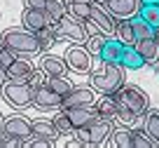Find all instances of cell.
<instances>
[{"label":"cell","mask_w":159,"mask_h":148,"mask_svg":"<svg viewBox=\"0 0 159 148\" xmlns=\"http://www.w3.org/2000/svg\"><path fill=\"white\" fill-rule=\"evenodd\" d=\"M126 82V68L122 64H110L101 61L98 68H91L89 85L96 89V94H115Z\"/></svg>","instance_id":"cell-1"},{"label":"cell","mask_w":159,"mask_h":148,"mask_svg":"<svg viewBox=\"0 0 159 148\" xmlns=\"http://www.w3.org/2000/svg\"><path fill=\"white\" fill-rule=\"evenodd\" d=\"M115 101H117V111H129L138 118H143L150 111V94L138 85L124 82L115 92Z\"/></svg>","instance_id":"cell-2"},{"label":"cell","mask_w":159,"mask_h":148,"mask_svg":"<svg viewBox=\"0 0 159 148\" xmlns=\"http://www.w3.org/2000/svg\"><path fill=\"white\" fill-rule=\"evenodd\" d=\"M5 47H10L14 54L19 57H35V54H42V47H40V40H38V33L28 28H7L5 33L0 35Z\"/></svg>","instance_id":"cell-3"},{"label":"cell","mask_w":159,"mask_h":148,"mask_svg":"<svg viewBox=\"0 0 159 148\" xmlns=\"http://www.w3.org/2000/svg\"><path fill=\"white\" fill-rule=\"evenodd\" d=\"M115 120L110 118H101V115H96L94 120H91L87 127H77L73 132V139H77L82 146H101V143L110 141V136H112L115 132Z\"/></svg>","instance_id":"cell-4"},{"label":"cell","mask_w":159,"mask_h":148,"mask_svg":"<svg viewBox=\"0 0 159 148\" xmlns=\"http://www.w3.org/2000/svg\"><path fill=\"white\" fill-rule=\"evenodd\" d=\"M54 28H56L59 40H66V42H70V45H84L87 38H89L87 21H80L77 17H73L70 12L63 14L59 21H56Z\"/></svg>","instance_id":"cell-5"},{"label":"cell","mask_w":159,"mask_h":148,"mask_svg":"<svg viewBox=\"0 0 159 148\" xmlns=\"http://www.w3.org/2000/svg\"><path fill=\"white\" fill-rule=\"evenodd\" d=\"M0 92H2V99L7 101V106H12L14 111H24L28 106H33V87H30V82L5 80Z\"/></svg>","instance_id":"cell-6"},{"label":"cell","mask_w":159,"mask_h":148,"mask_svg":"<svg viewBox=\"0 0 159 148\" xmlns=\"http://www.w3.org/2000/svg\"><path fill=\"white\" fill-rule=\"evenodd\" d=\"M63 59H66V64H68V68L73 71V73H80V75H89L91 68H94V64H91L94 54H91L84 45H73V47H68L63 52Z\"/></svg>","instance_id":"cell-7"},{"label":"cell","mask_w":159,"mask_h":148,"mask_svg":"<svg viewBox=\"0 0 159 148\" xmlns=\"http://www.w3.org/2000/svg\"><path fill=\"white\" fill-rule=\"evenodd\" d=\"M5 136L16 139L26 146V141L33 136V120H28L21 113H12L10 118H5Z\"/></svg>","instance_id":"cell-8"},{"label":"cell","mask_w":159,"mask_h":148,"mask_svg":"<svg viewBox=\"0 0 159 148\" xmlns=\"http://www.w3.org/2000/svg\"><path fill=\"white\" fill-rule=\"evenodd\" d=\"M87 28H96L98 33H105V35H115L117 19L105 10V5L94 2V5H91V17H89V21H87Z\"/></svg>","instance_id":"cell-9"},{"label":"cell","mask_w":159,"mask_h":148,"mask_svg":"<svg viewBox=\"0 0 159 148\" xmlns=\"http://www.w3.org/2000/svg\"><path fill=\"white\" fill-rule=\"evenodd\" d=\"M33 106L38 111H59L63 106V96L56 94L47 82H42L40 87L33 89Z\"/></svg>","instance_id":"cell-10"},{"label":"cell","mask_w":159,"mask_h":148,"mask_svg":"<svg viewBox=\"0 0 159 148\" xmlns=\"http://www.w3.org/2000/svg\"><path fill=\"white\" fill-rule=\"evenodd\" d=\"M96 104V89L91 85H75L63 96L61 108H75V106H94Z\"/></svg>","instance_id":"cell-11"},{"label":"cell","mask_w":159,"mask_h":148,"mask_svg":"<svg viewBox=\"0 0 159 148\" xmlns=\"http://www.w3.org/2000/svg\"><path fill=\"white\" fill-rule=\"evenodd\" d=\"M143 0H108L105 10L115 17V19H134L140 12Z\"/></svg>","instance_id":"cell-12"},{"label":"cell","mask_w":159,"mask_h":148,"mask_svg":"<svg viewBox=\"0 0 159 148\" xmlns=\"http://www.w3.org/2000/svg\"><path fill=\"white\" fill-rule=\"evenodd\" d=\"M54 21L49 19V14H47L45 10H30V7H24V14H21V26L28 31H33V33H38V31L47 28V26H52Z\"/></svg>","instance_id":"cell-13"},{"label":"cell","mask_w":159,"mask_h":148,"mask_svg":"<svg viewBox=\"0 0 159 148\" xmlns=\"http://www.w3.org/2000/svg\"><path fill=\"white\" fill-rule=\"evenodd\" d=\"M33 73H35V66L30 64L28 57H16L14 64H12L10 68L5 71L7 80H19V82H28Z\"/></svg>","instance_id":"cell-14"},{"label":"cell","mask_w":159,"mask_h":148,"mask_svg":"<svg viewBox=\"0 0 159 148\" xmlns=\"http://www.w3.org/2000/svg\"><path fill=\"white\" fill-rule=\"evenodd\" d=\"M61 111L68 115L70 125H73L75 129H77V127H87V125L98 115L94 106H75V108H61Z\"/></svg>","instance_id":"cell-15"},{"label":"cell","mask_w":159,"mask_h":148,"mask_svg":"<svg viewBox=\"0 0 159 148\" xmlns=\"http://www.w3.org/2000/svg\"><path fill=\"white\" fill-rule=\"evenodd\" d=\"M122 52H124V42L117 40L115 35H108L98 52V59L101 61H110V64H122Z\"/></svg>","instance_id":"cell-16"},{"label":"cell","mask_w":159,"mask_h":148,"mask_svg":"<svg viewBox=\"0 0 159 148\" xmlns=\"http://www.w3.org/2000/svg\"><path fill=\"white\" fill-rule=\"evenodd\" d=\"M40 68H42V73L47 75V78H52V75H66L68 73V64H66L63 57H56V54H45L42 57V61H40Z\"/></svg>","instance_id":"cell-17"},{"label":"cell","mask_w":159,"mask_h":148,"mask_svg":"<svg viewBox=\"0 0 159 148\" xmlns=\"http://www.w3.org/2000/svg\"><path fill=\"white\" fill-rule=\"evenodd\" d=\"M136 49L140 52L145 66H152V64H157V61H159V40L154 38V35H152V38L138 40V42H136Z\"/></svg>","instance_id":"cell-18"},{"label":"cell","mask_w":159,"mask_h":148,"mask_svg":"<svg viewBox=\"0 0 159 148\" xmlns=\"http://www.w3.org/2000/svg\"><path fill=\"white\" fill-rule=\"evenodd\" d=\"M33 134L40 136V139H47V141H52V143L61 136L59 129H56V125H54V120H47V118L33 120Z\"/></svg>","instance_id":"cell-19"},{"label":"cell","mask_w":159,"mask_h":148,"mask_svg":"<svg viewBox=\"0 0 159 148\" xmlns=\"http://www.w3.org/2000/svg\"><path fill=\"white\" fill-rule=\"evenodd\" d=\"M94 108H96V113H98L101 118L115 120V115H117V101H115V94H101V96L96 99Z\"/></svg>","instance_id":"cell-20"},{"label":"cell","mask_w":159,"mask_h":148,"mask_svg":"<svg viewBox=\"0 0 159 148\" xmlns=\"http://www.w3.org/2000/svg\"><path fill=\"white\" fill-rule=\"evenodd\" d=\"M122 66L126 71H140L145 66L140 52L136 49V45H124V52H122Z\"/></svg>","instance_id":"cell-21"},{"label":"cell","mask_w":159,"mask_h":148,"mask_svg":"<svg viewBox=\"0 0 159 148\" xmlns=\"http://www.w3.org/2000/svg\"><path fill=\"white\" fill-rule=\"evenodd\" d=\"M115 38L122 40L124 45H136V33H134V21L131 19H117Z\"/></svg>","instance_id":"cell-22"},{"label":"cell","mask_w":159,"mask_h":148,"mask_svg":"<svg viewBox=\"0 0 159 148\" xmlns=\"http://www.w3.org/2000/svg\"><path fill=\"white\" fill-rule=\"evenodd\" d=\"M143 127H145V132L154 139V143L159 146V111L157 108L150 106V111L143 115Z\"/></svg>","instance_id":"cell-23"},{"label":"cell","mask_w":159,"mask_h":148,"mask_svg":"<svg viewBox=\"0 0 159 148\" xmlns=\"http://www.w3.org/2000/svg\"><path fill=\"white\" fill-rule=\"evenodd\" d=\"M110 143L117 148H134V139H131V127H122V125H117L112 132V136H110Z\"/></svg>","instance_id":"cell-24"},{"label":"cell","mask_w":159,"mask_h":148,"mask_svg":"<svg viewBox=\"0 0 159 148\" xmlns=\"http://www.w3.org/2000/svg\"><path fill=\"white\" fill-rule=\"evenodd\" d=\"M131 139H134V148H157L154 139L145 132V127H131Z\"/></svg>","instance_id":"cell-25"},{"label":"cell","mask_w":159,"mask_h":148,"mask_svg":"<svg viewBox=\"0 0 159 148\" xmlns=\"http://www.w3.org/2000/svg\"><path fill=\"white\" fill-rule=\"evenodd\" d=\"M38 40H40V47H42V52H49V49L54 47L56 42H59V35H56L54 24L47 26V28H42V31H38Z\"/></svg>","instance_id":"cell-26"},{"label":"cell","mask_w":159,"mask_h":148,"mask_svg":"<svg viewBox=\"0 0 159 148\" xmlns=\"http://www.w3.org/2000/svg\"><path fill=\"white\" fill-rule=\"evenodd\" d=\"M45 12L49 14V19L56 24L63 14H68V2H66V0H47Z\"/></svg>","instance_id":"cell-27"},{"label":"cell","mask_w":159,"mask_h":148,"mask_svg":"<svg viewBox=\"0 0 159 148\" xmlns=\"http://www.w3.org/2000/svg\"><path fill=\"white\" fill-rule=\"evenodd\" d=\"M45 82H47V85H49V87H52V89H54V92H56V94H61V96H66V94H68V92H70V89H73V87H75V85H73V82H70V80H68V78H66V75H52V78H47V80H45Z\"/></svg>","instance_id":"cell-28"},{"label":"cell","mask_w":159,"mask_h":148,"mask_svg":"<svg viewBox=\"0 0 159 148\" xmlns=\"http://www.w3.org/2000/svg\"><path fill=\"white\" fill-rule=\"evenodd\" d=\"M140 19H145L152 28L159 26V5H152V2H143L140 5V12H138Z\"/></svg>","instance_id":"cell-29"},{"label":"cell","mask_w":159,"mask_h":148,"mask_svg":"<svg viewBox=\"0 0 159 148\" xmlns=\"http://www.w3.org/2000/svg\"><path fill=\"white\" fill-rule=\"evenodd\" d=\"M131 21H134V33H136V42H138V40H143V38H152V35H154V28H152V26H150V24H148L145 19H140L138 14H136V17H134Z\"/></svg>","instance_id":"cell-30"},{"label":"cell","mask_w":159,"mask_h":148,"mask_svg":"<svg viewBox=\"0 0 159 148\" xmlns=\"http://www.w3.org/2000/svg\"><path fill=\"white\" fill-rule=\"evenodd\" d=\"M54 125H56V129H59V134L61 136H73V132H75V127L73 125H70V120H68V115L63 113V111L59 108V113L54 115Z\"/></svg>","instance_id":"cell-31"},{"label":"cell","mask_w":159,"mask_h":148,"mask_svg":"<svg viewBox=\"0 0 159 148\" xmlns=\"http://www.w3.org/2000/svg\"><path fill=\"white\" fill-rule=\"evenodd\" d=\"M68 12L73 17H77L80 21H89L91 17V5H84V2H68Z\"/></svg>","instance_id":"cell-32"},{"label":"cell","mask_w":159,"mask_h":148,"mask_svg":"<svg viewBox=\"0 0 159 148\" xmlns=\"http://www.w3.org/2000/svg\"><path fill=\"white\" fill-rule=\"evenodd\" d=\"M105 38H108V35H105V33H98V31H96L94 35H89V38H87L84 47L89 49V52H91V54H94V57H98V52H101V47H103Z\"/></svg>","instance_id":"cell-33"},{"label":"cell","mask_w":159,"mask_h":148,"mask_svg":"<svg viewBox=\"0 0 159 148\" xmlns=\"http://www.w3.org/2000/svg\"><path fill=\"white\" fill-rule=\"evenodd\" d=\"M16 57H19V54H14V52H12L10 47H2V49H0V66H2V68L7 71L12 64H14V59H16Z\"/></svg>","instance_id":"cell-34"},{"label":"cell","mask_w":159,"mask_h":148,"mask_svg":"<svg viewBox=\"0 0 159 148\" xmlns=\"http://www.w3.org/2000/svg\"><path fill=\"white\" fill-rule=\"evenodd\" d=\"M26 146H30V148H49L52 146V141H47V139H40V136H30L28 141H26Z\"/></svg>","instance_id":"cell-35"},{"label":"cell","mask_w":159,"mask_h":148,"mask_svg":"<svg viewBox=\"0 0 159 148\" xmlns=\"http://www.w3.org/2000/svg\"><path fill=\"white\" fill-rule=\"evenodd\" d=\"M47 0H24V7H30V10H45Z\"/></svg>","instance_id":"cell-36"},{"label":"cell","mask_w":159,"mask_h":148,"mask_svg":"<svg viewBox=\"0 0 159 148\" xmlns=\"http://www.w3.org/2000/svg\"><path fill=\"white\" fill-rule=\"evenodd\" d=\"M2 139H5V118L0 113V146H2Z\"/></svg>","instance_id":"cell-37"},{"label":"cell","mask_w":159,"mask_h":148,"mask_svg":"<svg viewBox=\"0 0 159 148\" xmlns=\"http://www.w3.org/2000/svg\"><path fill=\"white\" fill-rule=\"evenodd\" d=\"M5 80H7V75H5V68L0 66V89H2V85H5Z\"/></svg>","instance_id":"cell-38"},{"label":"cell","mask_w":159,"mask_h":148,"mask_svg":"<svg viewBox=\"0 0 159 148\" xmlns=\"http://www.w3.org/2000/svg\"><path fill=\"white\" fill-rule=\"evenodd\" d=\"M68 2H84V5H94L96 0H68Z\"/></svg>","instance_id":"cell-39"},{"label":"cell","mask_w":159,"mask_h":148,"mask_svg":"<svg viewBox=\"0 0 159 148\" xmlns=\"http://www.w3.org/2000/svg\"><path fill=\"white\" fill-rule=\"evenodd\" d=\"M143 2H152V5H159V0H143Z\"/></svg>","instance_id":"cell-40"},{"label":"cell","mask_w":159,"mask_h":148,"mask_svg":"<svg viewBox=\"0 0 159 148\" xmlns=\"http://www.w3.org/2000/svg\"><path fill=\"white\" fill-rule=\"evenodd\" d=\"M154 38L159 40V26H157V28H154Z\"/></svg>","instance_id":"cell-41"},{"label":"cell","mask_w":159,"mask_h":148,"mask_svg":"<svg viewBox=\"0 0 159 148\" xmlns=\"http://www.w3.org/2000/svg\"><path fill=\"white\" fill-rule=\"evenodd\" d=\"M96 2H101V5H105V2H108V0H96Z\"/></svg>","instance_id":"cell-42"},{"label":"cell","mask_w":159,"mask_h":148,"mask_svg":"<svg viewBox=\"0 0 159 148\" xmlns=\"http://www.w3.org/2000/svg\"><path fill=\"white\" fill-rule=\"evenodd\" d=\"M2 47H5V42H2V38H0V49H2Z\"/></svg>","instance_id":"cell-43"}]
</instances>
